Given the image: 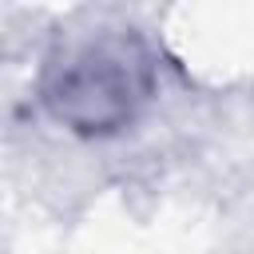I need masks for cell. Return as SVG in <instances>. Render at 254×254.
Returning a JSON list of instances; mask_svg holds the SVG:
<instances>
[{"label":"cell","mask_w":254,"mask_h":254,"mask_svg":"<svg viewBox=\"0 0 254 254\" xmlns=\"http://www.w3.org/2000/svg\"><path fill=\"white\" fill-rule=\"evenodd\" d=\"M123 64H127L123 56H87L75 67H67L52 91L60 119L87 127V131L123 123L135 103L131 67H123Z\"/></svg>","instance_id":"obj_1"}]
</instances>
